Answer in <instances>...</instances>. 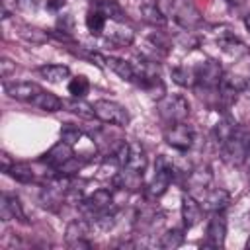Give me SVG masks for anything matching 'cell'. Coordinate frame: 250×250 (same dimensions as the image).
Segmentation results:
<instances>
[{"label": "cell", "instance_id": "obj_1", "mask_svg": "<svg viewBox=\"0 0 250 250\" xmlns=\"http://www.w3.org/2000/svg\"><path fill=\"white\" fill-rule=\"evenodd\" d=\"M156 111L168 125L184 123L189 115V102L182 94H166L156 102Z\"/></svg>", "mask_w": 250, "mask_h": 250}, {"label": "cell", "instance_id": "obj_2", "mask_svg": "<svg viewBox=\"0 0 250 250\" xmlns=\"http://www.w3.org/2000/svg\"><path fill=\"white\" fill-rule=\"evenodd\" d=\"M248 146H250V131H248L246 127L236 125L234 133H232V135L229 137V141L221 146L223 160L229 162L230 166H240V164H244Z\"/></svg>", "mask_w": 250, "mask_h": 250}, {"label": "cell", "instance_id": "obj_3", "mask_svg": "<svg viewBox=\"0 0 250 250\" xmlns=\"http://www.w3.org/2000/svg\"><path fill=\"white\" fill-rule=\"evenodd\" d=\"M223 74L225 72L217 61H205L199 66H195V90L199 92V96L205 92V94H213L217 100V88Z\"/></svg>", "mask_w": 250, "mask_h": 250}, {"label": "cell", "instance_id": "obj_4", "mask_svg": "<svg viewBox=\"0 0 250 250\" xmlns=\"http://www.w3.org/2000/svg\"><path fill=\"white\" fill-rule=\"evenodd\" d=\"M246 84H248V80H244L238 74H232V72L223 74L219 88H217V105H221L223 109H229L236 102L238 94L242 90H246Z\"/></svg>", "mask_w": 250, "mask_h": 250}, {"label": "cell", "instance_id": "obj_5", "mask_svg": "<svg viewBox=\"0 0 250 250\" xmlns=\"http://www.w3.org/2000/svg\"><path fill=\"white\" fill-rule=\"evenodd\" d=\"M172 180H174V164L164 154H158L156 162H154V176H152V182L148 186L150 195L152 197H160L170 188Z\"/></svg>", "mask_w": 250, "mask_h": 250}, {"label": "cell", "instance_id": "obj_6", "mask_svg": "<svg viewBox=\"0 0 250 250\" xmlns=\"http://www.w3.org/2000/svg\"><path fill=\"white\" fill-rule=\"evenodd\" d=\"M170 16L184 29H193L195 25L201 23V12L195 8V4L191 0H172Z\"/></svg>", "mask_w": 250, "mask_h": 250}, {"label": "cell", "instance_id": "obj_7", "mask_svg": "<svg viewBox=\"0 0 250 250\" xmlns=\"http://www.w3.org/2000/svg\"><path fill=\"white\" fill-rule=\"evenodd\" d=\"M94 111H96V117L102 119L104 123L117 125V127H125L129 123V111L117 102L98 100L94 102Z\"/></svg>", "mask_w": 250, "mask_h": 250}, {"label": "cell", "instance_id": "obj_8", "mask_svg": "<svg viewBox=\"0 0 250 250\" xmlns=\"http://www.w3.org/2000/svg\"><path fill=\"white\" fill-rule=\"evenodd\" d=\"M82 211L90 217V219H100L105 213L113 211V197L107 189H96L92 195H88L82 201Z\"/></svg>", "mask_w": 250, "mask_h": 250}, {"label": "cell", "instance_id": "obj_9", "mask_svg": "<svg viewBox=\"0 0 250 250\" xmlns=\"http://www.w3.org/2000/svg\"><path fill=\"white\" fill-rule=\"evenodd\" d=\"M164 139L170 146L184 152L193 145V129L186 123H174V125H168V129L164 131Z\"/></svg>", "mask_w": 250, "mask_h": 250}, {"label": "cell", "instance_id": "obj_10", "mask_svg": "<svg viewBox=\"0 0 250 250\" xmlns=\"http://www.w3.org/2000/svg\"><path fill=\"white\" fill-rule=\"evenodd\" d=\"M72 158H74L72 146H70L68 143H64V141H59L57 145H53V146L43 154L41 160L47 162V164L53 166V168H62V166H66Z\"/></svg>", "mask_w": 250, "mask_h": 250}, {"label": "cell", "instance_id": "obj_11", "mask_svg": "<svg viewBox=\"0 0 250 250\" xmlns=\"http://www.w3.org/2000/svg\"><path fill=\"white\" fill-rule=\"evenodd\" d=\"M104 62H105V66L109 68V70H113L119 78H123V80H127V82H137L139 80V68L133 64V62H129V61H125V59H119V57H104Z\"/></svg>", "mask_w": 250, "mask_h": 250}, {"label": "cell", "instance_id": "obj_12", "mask_svg": "<svg viewBox=\"0 0 250 250\" xmlns=\"http://www.w3.org/2000/svg\"><path fill=\"white\" fill-rule=\"evenodd\" d=\"M0 217H2V221H12V219L25 221V213H23V207H21V201L18 195H14V193L0 195Z\"/></svg>", "mask_w": 250, "mask_h": 250}, {"label": "cell", "instance_id": "obj_13", "mask_svg": "<svg viewBox=\"0 0 250 250\" xmlns=\"http://www.w3.org/2000/svg\"><path fill=\"white\" fill-rule=\"evenodd\" d=\"M4 90L10 98L20 100V102H33L35 96L43 90L39 84L35 82H14V84H4Z\"/></svg>", "mask_w": 250, "mask_h": 250}, {"label": "cell", "instance_id": "obj_14", "mask_svg": "<svg viewBox=\"0 0 250 250\" xmlns=\"http://www.w3.org/2000/svg\"><path fill=\"white\" fill-rule=\"evenodd\" d=\"M213 182V174L211 168L207 164H199L195 166L189 174H188V189L189 191H205Z\"/></svg>", "mask_w": 250, "mask_h": 250}, {"label": "cell", "instance_id": "obj_15", "mask_svg": "<svg viewBox=\"0 0 250 250\" xmlns=\"http://www.w3.org/2000/svg\"><path fill=\"white\" fill-rule=\"evenodd\" d=\"M201 205L193 195H184L182 197V219H184V227L191 229L201 221Z\"/></svg>", "mask_w": 250, "mask_h": 250}, {"label": "cell", "instance_id": "obj_16", "mask_svg": "<svg viewBox=\"0 0 250 250\" xmlns=\"http://www.w3.org/2000/svg\"><path fill=\"white\" fill-rule=\"evenodd\" d=\"M227 236V221L221 213H213V217L207 223V238L213 246H223Z\"/></svg>", "mask_w": 250, "mask_h": 250}, {"label": "cell", "instance_id": "obj_17", "mask_svg": "<svg viewBox=\"0 0 250 250\" xmlns=\"http://www.w3.org/2000/svg\"><path fill=\"white\" fill-rule=\"evenodd\" d=\"M229 203H230V195H229V191H225L221 188L211 189L203 195V209L211 211V213H221Z\"/></svg>", "mask_w": 250, "mask_h": 250}, {"label": "cell", "instance_id": "obj_18", "mask_svg": "<svg viewBox=\"0 0 250 250\" xmlns=\"http://www.w3.org/2000/svg\"><path fill=\"white\" fill-rule=\"evenodd\" d=\"M113 184L121 189H127V191H139L143 188V174L135 172V170H129V168H123L113 178Z\"/></svg>", "mask_w": 250, "mask_h": 250}, {"label": "cell", "instance_id": "obj_19", "mask_svg": "<svg viewBox=\"0 0 250 250\" xmlns=\"http://www.w3.org/2000/svg\"><path fill=\"white\" fill-rule=\"evenodd\" d=\"M123 168L135 170V172H145L146 168V152L139 143H129V154H127V162Z\"/></svg>", "mask_w": 250, "mask_h": 250}, {"label": "cell", "instance_id": "obj_20", "mask_svg": "<svg viewBox=\"0 0 250 250\" xmlns=\"http://www.w3.org/2000/svg\"><path fill=\"white\" fill-rule=\"evenodd\" d=\"M92 4H94L96 10H100L105 18H109V20H113V21L123 23V21L127 20V18H125V12H123V8L117 4V0H92Z\"/></svg>", "mask_w": 250, "mask_h": 250}, {"label": "cell", "instance_id": "obj_21", "mask_svg": "<svg viewBox=\"0 0 250 250\" xmlns=\"http://www.w3.org/2000/svg\"><path fill=\"white\" fill-rule=\"evenodd\" d=\"M31 105H35V107H39V109H43V111H59V109H62V100L57 98L53 92L41 90V92L35 96V100L31 102Z\"/></svg>", "mask_w": 250, "mask_h": 250}, {"label": "cell", "instance_id": "obj_22", "mask_svg": "<svg viewBox=\"0 0 250 250\" xmlns=\"http://www.w3.org/2000/svg\"><path fill=\"white\" fill-rule=\"evenodd\" d=\"M88 230H90V225H88V221H84V219H74V221H70L68 225H66V242L68 244H72V242H76V240H84L86 236H88Z\"/></svg>", "mask_w": 250, "mask_h": 250}, {"label": "cell", "instance_id": "obj_23", "mask_svg": "<svg viewBox=\"0 0 250 250\" xmlns=\"http://www.w3.org/2000/svg\"><path fill=\"white\" fill-rule=\"evenodd\" d=\"M39 74L49 82H62L64 78H68L70 68L64 64H43L39 66Z\"/></svg>", "mask_w": 250, "mask_h": 250}, {"label": "cell", "instance_id": "obj_24", "mask_svg": "<svg viewBox=\"0 0 250 250\" xmlns=\"http://www.w3.org/2000/svg\"><path fill=\"white\" fill-rule=\"evenodd\" d=\"M170 76L176 84L184 86V88H195V68H188V66H174L170 70Z\"/></svg>", "mask_w": 250, "mask_h": 250}, {"label": "cell", "instance_id": "obj_25", "mask_svg": "<svg viewBox=\"0 0 250 250\" xmlns=\"http://www.w3.org/2000/svg\"><path fill=\"white\" fill-rule=\"evenodd\" d=\"M62 107H68V111L80 115V117H96V111H94V104H86L82 102V98H74V100H62Z\"/></svg>", "mask_w": 250, "mask_h": 250}, {"label": "cell", "instance_id": "obj_26", "mask_svg": "<svg viewBox=\"0 0 250 250\" xmlns=\"http://www.w3.org/2000/svg\"><path fill=\"white\" fill-rule=\"evenodd\" d=\"M105 23H107V18L100 10L94 8L86 14V27L92 35H102V31H105Z\"/></svg>", "mask_w": 250, "mask_h": 250}, {"label": "cell", "instance_id": "obj_27", "mask_svg": "<svg viewBox=\"0 0 250 250\" xmlns=\"http://www.w3.org/2000/svg\"><path fill=\"white\" fill-rule=\"evenodd\" d=\"M6 174H8V176H12L16 182H21V184H31V182L35 180L33 170H31L27 164H20V162L10 164V166H8V170H6Z\"/></svg>", "mask_w": 250, "mask_h": 250}, {"label": "cell", "instance_id": "obj_28", "mask_svg": "<svg viewBox=\"0 0 250 250\" xmlns=\"http://www.w3.org/2000/svg\"><path fill=\"white\" fill-rule=\"evenodd\" d=\"M141 16H143V20H145L146 23H150V25L162 27V25L166 23V16L162 14L160 8H156V4H143V6H141Z\"/></svg>", "mask_w": 250, "mask_h": 250}, {"label": "cell", "instance_id": "obj_29", "mask_svg": "<svg viewBox=\"0 0 250 250\" xmlns=\"http://www.w3.org/2000/svg\"><path fill=\"white\" fill-rule=\"evenodd\" d=\"M107 39L113 45H129L133 41V31L127 29V27H123L119 21H115V25L107 31Z\"/></svg>", "mask_w": 250, "mask_h": 250}, {"label": "cell", "instance_id": "obj_30", "mask_svg": "<svg viewBox=\"0 0 250 250\" xmlns=\"http://www.w3.org/2000/svg\"><path fill=\"white\" fill-rule=\"evenodd\" d=\"M234 129H236V123H234L230 117H225V119H221V121L215 125V139H217L219 146H223V145L229 141V137L234 133Z\"/></svg>", "mask_w": 250, "mask_h": 250}, {"label": "cell", "instance_id": "obj_31", "mask_svg": "<svg viewBox=\"0 0 250 250\" xmlns=\"http://www.w3.org/2000/svg\"><path fill=\"white\" fill-rule=\"evenodd\" d=\"M68 92L72 94V98H84L90 92V82L86 76L78 74L68 82Z\"/></svg>", "mask_w": 250, "mask_h": 250}, {"label": "cell", "instance_id": "obj_32", "mask_svg": "<svg viewBox=\"0 0 250 250\" xmlns=\"http://www.w3.org/2000/svg\"><path fill=\"white\" fill-rule=\"evenodd\" d=\"M182 242H184V234H182V230L172 229V230H168L166 234H162L160 246H162V248H178Z\"/></svg>", "mask_w": 250, "mask_h": 250}, {"label": "cell", "instance_id": "obj_33", "mask_svg": "<svg viewBox=\"0 0 250 250\" xmlns=\"http://www.w3.org/2000/svg\"><path fill=\"white\" fill-rule=\"evenodd\" d=\"M80 139H82V131H80L78 127H74V125H64V127L61 129V141L68 143L70 146H74L76 143H80Z\"/></svg>", "mask_w": 250, "mask_h": 250}, {"label": "cell", "instance_id": "obj_34", "mask_svg": "<svg viewBox=\"0 0 250 250\" xmlns=\"http://www.w3.org/2000/svg\"><path fill=\"white\" fill-rule=\"evenodd\" d=\"M57 27L62 29V33H72V29H74V18H72L70 14L61 16V18L57 20Z\"/></svg>", "mask_w": 250, "mask_h": 250}, {"label": "cell", "instance_id": "obj_35", "mask_svg": "<svg viewBox=\"0 0 250 250\" xmlns=\"http://www.w3.org/2000/svg\"><path fill=\"white\" fill-rule=\"evenodd\" d=\"M21 37H25L27 41H33V43H41V41H45V35H43L39 29H33V27H23Z\"/></svg>", "mask_w": 250, "mask_h": 250}, {"label": "cell", "instance_id": "obj_36", "mask_svg": "<svg viewBox=\"0 0 250 250\" xmlns=\"http://www.w3.org/2000/svg\"><path fill=\"white\" fill-rule=\"evenodd\" d=\"M16 72V62H12L10 59H2L0 61V74L2 78H10Z\"/></svg>", "mask_w": 250, "mask_h": 250}, {"label": "cell", "instance_id": "obj_37", "mask_svg": "<svg viewBox=\"0 0 250 250\" xmlns=\"http://www.w3.org/2000/svg\"><path fill=\"white\" fill-rule=\"evenodd\" d=\"M64 0H47V10L51 12H57V10H62L64 8Z\"/></svg>", "mask_w": 250, "mask_h": 250}, {"label": "cell", "instance_id": "obj_38", "mask_svg": "<svg viewBox=\"0 0 250 250\" xmlns=\"http://www.w3.org/2000/svg\"><path fill=\"white\" fill-rule=\"evenodd\" d=\"M244 164L248 168V182H250V146H248V152H246V158H244Z\"/></svg>", "mask_w": 250, "mask_h": 250}, {"label": "cell", "instance_id": "obj_39", "mask_svg": "<svg viewBox=\"0 0 250 250\" xmlns=\"http://www.w3.org/2000/svg\"><path fill=\"white\" fill-rule=\"evenodd\" d=\"M244 23H246V27H248V31H250V14L244 18Z\"/></svg>", "mask_w": 250, "mask_h": 250}, {"label": "cell", "instance_id": "obj_40", "mask_svg": "<svg viewBox=\"0 0 250 250\" xmlns=\"http://www.w3.org/2000/svg\"><path fill=\"white\" fill-rule=\"evenodd\" d=\"M246 90H248V96H250V80H248V84H246Z\"/></svg>", "mask_w": 250, "mask_h": 250}, {"label": "cell", "instance_id": "obj_41", "mask_svg": "<svg viewBox=\"0 0 250 250\" xmlns=\"http://www.w3.org/2000/svg\"><path fill=\"white\" fill-rule=\"evenodd\" d=\"M246 248H250V238H248V242H246Z\"/></svg>", "mask_w": 250, "mask_h": 250}]
</instances>
